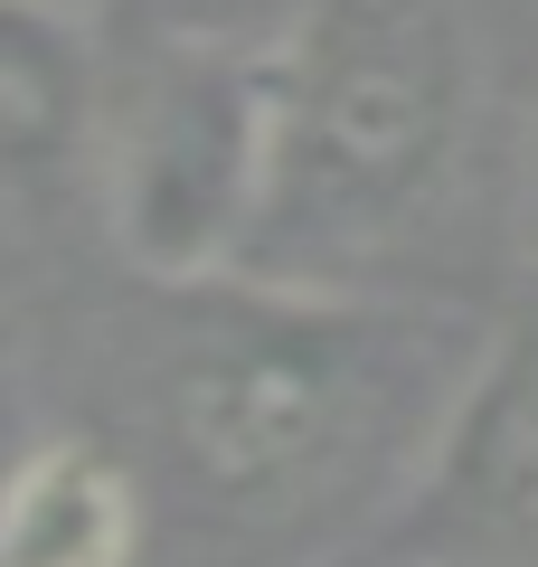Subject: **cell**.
I'll list each match as a JSON object with an SVG mask.
<instances>
[{"mask_svg":"<svg viewBox=\"0 0 538 567\" xmlns=\"http://www.w3.org/2000/svg\"><path fill=\"white\" fill-rule=\"evenodd\" d=\"M519 218H529V275H538V114H529V152H519Z\"/></svg>","mask_w":538,"mask_h":567,"instance_id":"9","label":"cell"},{"mask_svg":"<svg viewBox=\"0 0 538 567\" xmlns=\"http://www.w3.org/2000/svg\"><path fill=\"white\" fill-rule=\"evenodd\" d=\"M152 379L161 464L179 502L237 539L350 529L406 511L482 331H435L379 293H293L227 275Z\"/></svg>","mask_w":538,"mask_h":567,"instance_id":"1","label":"cell"},{"mask_svg":"<svg viewBox=\"0 0 538 567\" xmlns=\"http://www.w3.org/2000/svg\"><path fill=\"white\" fill-rule=\"evenodd\" d=\"M104 58L66 0H0V218L58 181H95Z\"/></svg>","mask_w":538,"mask_h":567,"instance_id":"5","label":"cell"},{"mask_svg":"<svg viewBox=\"0 0 538 567\" xmlns=\"http://www.w3.org/2000/svg\"><path fill=\"white\" fill-rule=\"evenodd\" d=\"M29 445H39V416H29V388H20V369H10V350H0V483L20 473Z\"/></svg>","mask_w":538,"mask_h":567,"instance_id":"8","label":"cell"},{"mask_svg":"<svg viewBox=\"0 0 538 567\" xmlns=\"http://www.w3.org/2000/svg\"><path fill=\"white\" fill-rule=\"evenodd\" d=\"M406 520L435 529L444 558L473 567H538V275L454 388L435 454H425Z\"/></svg>","mask_w":538,"mask_h":567,"instance_id":"4","label":"cell"},{"mask_svg":"<svg viewBox=\"0 0 538 567\" xmlns=\"http://www.w3.org/2000/svg\"><path fill=\"white\" fill-rule=\"evenodd\" d=\"M275 39H199L152 29L104 85L95 208L114 256L161 293L246 275L275 189Z\"/></svg>","mask_w":538,"mask_h":567,"instance_id":"3","label":"cell"},{"mask_svg":"<svg viewBox=\"0 0 538 567\" xmlns=\"http://www.w3.org/2000/svg\"><path fill=\"white\" fill-rule=\"evenodd\" d=\"M152 29H199V39H283L302 0H142Z\"/></svg>","mask_w":538,"mask_h":567,"instance_id":"7","label":"cell"},{"mask_svg":"<svg viewBox=\"0 0 538 567\" xmlns=\"http://www.w3.org/2000/svg\"><path fill=\"white\" fill-rule=\"evenodd\" d=\"M275 189L246 275L387 293L454 227L482 142L473 0H302L275 39Z\"/></svg>","mask_w":538,"mask_h":567,"instance_id":"2","label":"cell"},{"mask_svg":"<svg viewBox=\"0 0 538 567\" xmlns=\"http://www.w3.org/2000/svg\"><path fill=\"white\" fill-rule=\"evenodd\" d=\"M152 483L95 435H39L0 483V567H142Z\"/></svg>","mask_w":538,"mask_h":567,"instance_id":"6","label":"cell"}]
</instances>
